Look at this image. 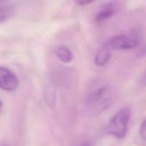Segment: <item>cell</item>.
I'll return each instance as SVG.
<instances>
[{"label": "cell", "instance_id": "obj_1", "mask_svg": "<svg viewBox=\"0 0 146 146\" xmlns=\"http://www.w3.org/2000/svg\"><path fill=\"white\" fill-rule=\"evenodd\" d=\"M112 94L107 86L98 87L91 91L86 99V109L91 115H97L108 109L111 104Z\"/></svg>", "mask_w": 146, "mask_h": 146}, {"label": "cell", "instance_id": "obj_2", "mask_svg": "<svg viewBox=\"0 0 146 146\" xmlns=\"http://www.w3.org/2000/svg\"><path fill=\"white\" fill-rule=\"evenodd\" d=\"M131 118V110L129 108H123L110 121L107 127V131L118 139H123L125 137L128 131V125Z\"/></svg>", "mask_w": 146, "mask_h": 146}, {"label": "cell", "instance_id": "obj_3", "mask_svg": "<svg viewBox=\"0 0 146 146\" xmlns=\"http://www.w3.org/2000/svg\"><path fill=\"white\" fill-rule=\"evenodd\" d=\"M108 44L111 49H133L139 44V38L136 34H121L113 37L108 41Z\"/></svg>", "mask_w": 146, "mask_h": 146}, {"label": "cell", "instance_id": "obj_4", "mask_svg": "<svg viewBox=\"0 0 146 146\" xmlns=\"http://www.w3.org/2000/svg\"><path fill=\"white\" fill-rule=\"evenodd\" d=\"M19 81L14 73L6 67L0 66V88L4 91H14L18 88Z\"/></svg>", "mask_w": 146, "mask_h": 146}, {"label": "cell", "instance_id": "obj_5", "mask_svg": "<svg viewBox=\"0 0 146 146\" xmlns=\"http://www.w3.org/2000/svg\"><path fill=\"white\" fill-rule=\"evenodd\" d=\"M111 49L108 42H106L98 50L94 58V63L96 65L103 66L108 62L111 56Z\"/></svg>", "mask_w": 146, "mask_h": 146}, {"label": "cell", "instance_id": "obj_6", "mask_svg": "<svg viewBox=\"0 0 146 146\" xmlns=\"http://www.w3.org/2000/svg\"><path fill=\"white\" fill-rule=\"evenodd\" d=\"M116 13V7L113 2L107 3L96 15L97 22H103L106 20L111 19Z\"/></svg>", "mask_w": 146, "mask_h": 146}, {"label": "cell", "instance_id": "obj_7", "mask_svg": "<svg viewBox=\"0 0 146 146\" xmlns=\"http://www.w3.org/2000/svg\"><path fill=\"white\" fill-rule=\"evenodd\" d=\"M56 54L58 59L65 64H68L73 59V54L71 49L66 46H58L56 50Z\"/></svg>", "mask_w": 146, "mask_h": 146}, {"label": "cell", "instance_id": "obj_8", "mask_svg": "<svg viewBox=\"0 0 146 146\" xmlns=\"http://www.w3.org/2000/svg\"><path fill=\"white\" fill-rule=\"evenodd\" d=\"M13 10L9 6L0 4V24L8 21L12 16Z\"/></svg>", "mask_w": 146, "mask_h": 146}, {"label": "cell", "instance_id": "obj_9", "mask_svg": "<svg viewBox=\"0 0 146 146\" xmlns=\"http://www.w3.org/2000/svg\"><path fill=\"white\" fill-rule=\"evenodd\" d=\"M140 135L143 141H146V118L142 122L140 128Z\"/></svg>", "mask_w": 146, "mask_h": 146}, {"label": "cell", "instance_id": "obj_10", "mask_svg": "<svg viewBox=\"0 0 146 146\" xmlns=\"http://www.w3.org/2000/svg\"><path fill=\"white\" fill-rule=\"evenodd\" d=\"M94 1H76V4H78V5H80V6H87L88 5V4H91V3H93Z\"/></svg>", "mask_w": 146, "mask_h": 146}, {"label": "cell", "instance_id": "obj_11", "mask_svg": "<svg viewBox=\"0 0 146 146\" xmlns=\"http://www.w3.org/2000/svg\"><path fill=\"white\" fill-rule=\"evenodd\" d=\"M141 84L144 86H146V70L145 72H144L142 78H141Z\"/></svg>", "mask_w": 146, "mask_h": 146}, {"label": "cell", "instance_id": "obj_12", "mask_svg": "<svg viewBox=\"0 0 146 146\" xmlns=\"http://www.w3.org/2000/svg\"><path fill=\"white\" fill-rule=\"evenodd\" d=\"M81 146H92V144H91V142L85 141V142H84L82 144H81Z\"/></svg>", "mask_w": 146, "mask_h": 146}, {"label": "cell", "instance_id": "obj_13", "mask_svg": "<svg viewBox=\"0 0 146 146\" xmlns=\"http://www.w3.org/2000/svg\"><path fill=\"white\" fill-rule=\"evenodd\" d=\"M1 106H2V103H1V101H0V109H1Z\"/></svg>", "mask_w": 146, "mask_h": 146}, {"label": "cell", "instance_id": "obj_14", "mask_svg": "<svg viewBox=\"0 0 146 146\" xmlns=\"http://www.w3.org/2000/svg\"><path fill=\"white\" fill-rule=\"evenodd\" d=\"M0 146H7V145H1Z\"/></svg>", "mask_w": 146, "mask_h": 146}]
</instances>
